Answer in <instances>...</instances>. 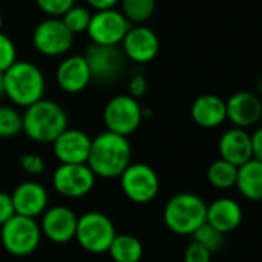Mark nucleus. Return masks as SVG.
<instances>
[{"label": "nucleus", "mask_w": 262, "mask_h": 262, "mask_svg": "<svg viewBox=\"0 0 262 262\" xmlns=\"http://www.w3.org/2000/svg\"><path fill=\"white\" fill-rule=\"evenodd\" d=\"M41 235L54 244H68L75 239L78 216L68 206H52L40 216Z\"/></svg>", "instance_id": "nucleus-13"}, {"label": "nucleus", "mask_w": 262, "mask_h": 262, "mask_svg": "<svg viewBox=\"0 0 262 262\" xmlns=\"http://www.w3.org/2000/svg\"><path fill=\"white\" fill-rule=\"evenodd\" d=\"M107 253L111 255L114 262H140L144 249L137 236L129 233H117Z\"/></svg>", "instance_id": "nucleus-23"}, {"label": "nucleus", "mask_w": 262, "mask_h": 262, "mask_svg": "<svg viewBox=\"0 0 262 262\" xmlns=\"http://www.w3.org/2000/svg\"><path fill=\"white\" fill-rule=\"evenodd\" d=\"M212 253L201 244L192 241L184 250V262H210Z\"/></svg>", "instance_id": "nucleus-32"}, {"label": "nucleus", "mask_w": 262, "mask_h": 262, "mask_svg": "<svg viewBox=\"0 0 262 262\" xmlns=\"http://www.w3.org/2000/svg\"><path fill=\"white\" fill-rule=\"evenodd\" d=\"M258 89H259V92L262 94V77L259 78V81H258Z\"/></svg>", "instance_id": "nucleus-38"}, {"label": "nucleus", "mask_w": 262, "mask_h": 262, "mask_svg": "<svg viewBox=\"0 0 262 262\" xmlns=\"http://www.w3.org/2000/svg\"><path fill=\"white\" fill-rule=\"evenodd\" d=\"M23 132V115L9 104L0 106V138H12Z\"/></svg>", "instance_id": "nucleus-26"}, {"label": "nucleus", "mask_w": 262, "mask_h": 262, "mask_svg": "<svg viewBox=\"0 0 262 262\" xmlns=\"http://www.w3.org/2000/svg\"><path fill=\"white\" fill-rule=\"evenodd\" d=\"M92 138L81 129L68 127L52 143V152L60 164H86Z\"/></svg>", "instance_id": "nucleus-15"}, {"label": "nucleus", "mask_w": 262, "mask_h": 262, "mask_svg": "<svg viewBox=\"0 0 262 262\" xmlns=\"http://www.w3.org/2000/svg\"><path fill=\"white\" fill-rule=\"evenodd\" d=\"M91 8L95 11H104V9H112L120 0H86Z\"/></svg>", "instance_id": "nucleus-36"}, {"label": "nucleus", "mask_w": 262, "mask_h": 262, "mask_svg": "<svg viewBox=\"0 0 262 262\" xmlns=\"http://www.w3.org/2000/svg\"><path fill=\"white\" fill-rule=\"evenodd\" d=\"M192 241L201 244L203 247H206L212 255L220 252L224 246V233H221L220 230H216L215 227H212L210 224H203L193 235H192Z\"/></svg>", "instance_id": "nucleus-28"}, {"label": "nucleus", "mask_w": 262, "mask_h": 262, "mask_svg": "<svg viewBox=\"0 0 262 262\" xmlns=\"http://www.w3.org/2000/svg\"><path fill=\"white\" fill-rule=\"evenodd\" d=\"M15 215L37 220L49 207V193L38 181H23L11 193Z\"/></svg>", "instance_id": "nucleus-16"}, {"label": "nucleus", "mask_w": 262, "mask_h": 262, "mask_svg": "<svg viewBox=\"0 0 262 262\" xmlns=\"http://www.w3.org/2000/svg\"><path fill=\"white\" fill-rule=\"evenodd\" d=\"M236 189L250 201H262V163L252 158L238 167Z\"/></svg>", "instance_id": "nucleus-22"}, {"label": "nucleus", "mask_w": 262, "mask_h": 262, "mask_svg": "<svg viewBox=\"0 0 262 262\" xmlns=\"http://www.w3.org/2000/svg\"><path fill=\"white\" fill-rule=\"evenodd\" d=\"M55 81L58 88L68 94L84 91L92 81L91 69L84 55H71L61 60L55 71Z\"/></svg>", "instance_id": "nucleus-18"}, {"label": "nucleus", "mask_w": 262, "mask_h": 262, "mask_svg": "<svg viewBox=\"0 0 262 262\" xmlns=\"http://www.w3.org/2000/svg\"><path fill=\"white\" fill-rule=\"evenodd\" d=\"M5 97V80H3V74L0 72V100Z\"/></svg>", "instance_id": "nucleus-37"}, {"label": "nucleus", "mask_w": 262, "mask_h": 262, "mask_svg": "<svg viewBox=\"0 0 262 262\" xmlns=\"http://www.w3.org/2000/svg\"><path fill=\"white\" fill-rule=\"evenodd\" d=\"M144 111L140 104V101L129 95V94H120L112 97L103 111V121L106 126V130L129 137L132 135L143 123Z\"/></svg>", "instance_id": "nucleus-7"}, {"label": "nucleus", "mask_w": 262, "mask_h": 262, "mask_svg": "<svg viewBox=\"0 0 262 262\" xmlns=\"http://www.w3.org/2000/svg\"><path fill=\"white\" fill-rule=\"evenodd\" d=\"M43 239L40 224L34 218L14 215L0 227L3 249L17 258H25L37 252Z\"/></svg>", "instance_id": "nucleus-5"}, {"label": "nucleus", "mask_w": 262, "mask_h": 262, "mask_svg": "<svg viewBox=\"0 0 262 262\" xmlns=\"http://www.w3.org/2000/svg\"><path fill=\"white\" fill-rule=\"evenodd\" d=\"M23 132L34 143L52 144L55 138L69 126L68 114L54 100H40L25 109Z\"/></svg>", "instance_id": "nucleus-2"}, {"label": "nucleus", "mask_w": 262, "mask_h": 262, "mask_svg": "<svg viewBox=\"0 0 262 262\" xmlns=\"http://www.w3.org/2000/svg\"><path fill=\"white\" fill-rule=\"evenodd\" d=\"M15 215L11 193L0 192V227Z\"/></svg>", "instance_id": "nucleus-33"}, {"label": "nucleus", "mask_w": 262, "mask_h": 262, "mask_svg": "<svg viewBox=\"0 0 262 262\" xmlns=\"http://www.w3.org/2000/svg\"><path fill=\"white\" fill-rule=\"evenodd\" d=\"M163 220L170 232L192 236L207 221V204L195 193H178L164 206Z\"/></svg>", "instance_id": "nucleus-4"}, {"label": "nucleus", "mask_w": 262, "mask_h": 262, "mask_svg": "<svg viewBox=\"0 0 262 262\" xmlns=\"http://www.w3.org/2000/svg\"><path fill=\"white\" fill-rule=\"evenodd\" d=\"M35 5L48 17L60 18L66 11H69L75 5V0H35Z\"/></svg>", "instance_id": "nucleus-30"}, {"label": "nucleus", "mask_w": 262, "mask_h": 262, "mask_svg": "<svg viewBox=\"0 0 262 262\" xmlns=\"http://www.w3.org/2000/svg\"><path fill=\"white\" fill-rule=\"evenodd\" d=\"M227 120L241 129L256 126L262 118L261 97L250 91H238L226 100Z\"/></svg>", "instance_id": "nucleus-17"}, {"label": "nucleus", "mask_w": 262, "mask_h": 262, "mask_svg": "<svg viewBox=\"0 0 262 262\" xmlns=\"http://www.w3.org/2000/svg\"><path fill=\"white\" fill-rule=\"evenodd\" d=\"M147 91V81L143 74H134L129 81V95L135 97L137 100L143 97Z\"/></svg>", "instance_id": "nucleus-34"}, {"label": "nucleus", "mask_w": 262, "mask_h": 262, "mask_svg": "<svg viewBox=\"0 0 262 262\" xmlns=\"http://www.w3.org/2000/svg\"><path fill=\"white\" fill-rule=\"evenodd\" d=\"M130 26V21L123 15V12L112 8L92 14L86 32L94 45L118 46L124 40Z\"/></svg>", "instance_id": "nucleus-11"}, {"label": "nucleus", "mask_w": 262, "mask_h": 262, "mask_svg": "<svg viewBox=\"0 0 262 262\" xmlns=\"http://www.w3.org/2000/svg\"><path fill=\"white\" fill-rule=\"evenodd\" d=\"M95 183L97 177L88 164H60L52 173L54 190L69 200L89 195Z\"/></svg>", "instance_id": "nucleus-10"}, {"label": "nucleus", "mask_w": 262, "mask_h": 262, "mask_svg": "<svg viewBox=\"0 0 262 262\" xmlns=\"http://www.w3.org/2000/svg\"><path fill=\"white\" fill-rule=\"evenodd\" d=\"M220 158L232 163L236 167H241L253 158L252 149V135L241 127L227 129L218 143Z\"/></svg>", "instance_id": "nucleus-19"}, {"label": "nucleus", "mask_w": 262, "mask_h": 262, "mask_svg": "<svg viewBox=\"0 0 262 262\" xmlns=\"http://www.w3.org/2000/svg\"><path fill=\"white\" fill-rule=\"evenodd\" d=\"M206 223L224 235L230 233L243 223V207L232 198H218L212 204H207Z\"/></svg>", "instance_id": "nucleus-21"}, {"label": "nucleus", "mask_w": 262, "mask_h": 262, "mask_svg": "<svg viewBox=\"0 0 262 262\" xmlns=\"http://www.w3.org/2000/svg\"><path fill=\"white\" fill-rule=\"evenodd\" d=\"M124 196L135 204H149L160 192V177L146 163H130L120 177Z\"/></svg>", "instance_id": "nucleus-8"}, {"label": "nucleus", "mask_w": 262, "mask_h": 262, "mask_svg": "<svg viewBox=\"0 0 262 262\" xmlns=\"http://www.w3.org/2000/svg\"><path fill=\"white\" fill-rule=\"evenodd\" d=\"M63 20V23L66 25V28L75 35L80 32H86L92 18V14L89 12L88 8L80 6V5H74L69 11H66L63 14V17H60Z\"/></svg>", "instance_id": "nucleus-27"}, {"label": "nucleus", "mask_w": 262, "mask_h": 262, "mask_svg": "<svg viewBox=\"0 0 262 262\" xmlns=\"http://www.w3.org/2000/svg\"><path fill=\"white\" fill-rule=\"evenodd\" d=\"M121 49L127 60L137 64H146L157 58L160 52V38L152 28L146 25H132L121 41Z\"/></svg>", "instance_id": "nucleus-14"}, {"label": "nucleus", "mask_w": 262, "mask_h": 262, "mask_svg": "<svg viewBox=\"0 0 262 262\" xmlns=\"http://www.w3.org/2000/svg\"><path fill=\"white\" fill-rule=\"evenodd\" d=\"M132 163V146L127 137L104 130L92 138L88 166L101 180L120 178Z\"/></svg>", "instance_id": "nucleus-1"}, {"label": "nucleus", "mask_w": 262, "mask_h": 262, "mask_svg": "<svg viewBox=\"0 0 262 262\" xmlns=\"http://www.w3.org/2000/svg\"><path fill=\"white\" fill-rule=\"evenodd\" d=\"M2 26H3V17H2V14H0V32H2Z\"/></svg>", "instance_id": "nucleus-39"}, {"label": "nucleus", "mask_w": 262, "mask_h": 262, "mask_svg": "<svg viewBox=\"0 0 262 262\" xmlns=\"http://www.w3.org/2000/svg\"><path fill=\"white\" fill-rule=\"evenodd\" d=\"M92 80L100 83L115 81L126 68V55L118 46L91 45L84 54Z\"/></svg>", "instance_id": "nucleus-12"}, {"label": "nucleus", "mask_w": 262, "mask_h": 262, "mask_svg": "<svg viewBox=\"0 0 262 262\" xmlns=\"http://www.w3.org/2000/svg\"><path fill=\"white\" fill-rule=\"evenodd\" d=\"M192 120L204 129H213L221 126L227 120L226 100L215 94H204L195 98L190 107Z\"/></svg>", "instance_id": "nucleus-20"}, {"label": "nucleus", "mask_w": 262, "mask_h": 262, "mask_svg": "<svg viewBox=\"0 0 262 262\" xmlns=\"http://www.w3.org/2000/svg\"><path fill=\"white\" fill-rule=\"evenodd\" d=\"M252 149L253 158L262 163V126L252 134Z\"/></svg>", "instance_id": "nucleus-35"}, {"label": "nucleus", "mask_w": 262, "mask_h": 262, "mask_svg": "<svg viewBox=\"0 0 262 262\" xmlns=\"http://www.w3.org/2000/svg\"><path fill=\"white\" fill-rule=\"evenodd\" d=\"M207 180L213 187L221 190L236 187L238 167L223 158H218L213 163H210L207 169Z\"/></svg>", "instance_id": "nucleus-24"}, {"label": "nucleus", "mask_w": 262, "mask_h": 262, "mask_svg": "<svg viewBox=\"0 0 262 262\" xmlns=\"http://www.w3.org/2000/svg\"><path fill=\"white\" fill-rule=\"evenodd\" d=\"M34 48L46 57L64 55L74 45V34L66 28L61 18L48 17L32 31Z\"/></svg>", "instance_id": "nucleus-9"}, {"label": "nucleus", "mask_w": 262, "mask_h": 262, "mask_svg": "<svg viewBox=\"0 0 262 262\" xmlns=\"http://www.w3.org/2000/svg\"><path fill=\"white\" fill-rule=\"evenodd\" d=\"M17 61L15 43L3 32H0V72H6Z\"/></svg>", "instance_id": "nucleus-29"}, {"label": "nucleus", "mask_w": 262, "mask_h": 262, "mask_svg": "<svg viewBox=\"0 0 262 262\" xmlns=\"http://www.w3.org/2000/svg\"><path fill=\"white\" fill-rule=\"evenodd\" d=\"M18 164H20L21 170L25 173L31 175V177H40L46 170L45 160L37 154H25V155H21Z\"/></svg>", "instance_id": "nucleus-31"}, {"label": "nucleus", "mask_w": 262, "mask_h": 262, "mask_svg": "<svg viewBox=\"0 0 262 262\" xmlns=\"http://www.w3.org/2000/svg\"><path fill=\"white\" fill-rule=\"evenodd\" d=\"M157 9V0H121V12L130 25H143Z\"/></svg>", "instance_id": "nucleus-25"}, {"label": "nucleus", "mask_w": 262, "mask_h": 262, "mask_svg": "<svg viewBox=\"0 0 262 262\" xmlns=\"http://www.w3.org/2000/svg\"><path fill=\"white\" fill-rule=\"evenodd\" d=\"M117 236L114 221L103 212L91 210L78 216L75 239L83 250L92 255L109 252L112 241Z\"/></svg>", "instance_id": "nucleus-6"}, {"label": "nucleus", "mask_w": 262, "mask_h": 262, "mask_svg": "<svg viewBox=\"0 0 262 262\" xmlns=\"http://www.w3.org/2000/svg\"><path fill=\"white\" fill-rule=\"evenodd\" d=\"M5 97L17 107H29L45 98L46 80L41 69L26 60H17L6 72Z\"/></svg>", "instance_id": "nucleus-3"}]
</instances>
